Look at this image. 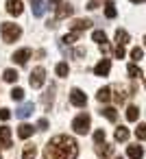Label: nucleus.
<instances>
[{"label": "nucleus", "instance_id": "f257e3e1", "mask_svg": "<svg viewBox=\"0 0 146 159\" xmlns=\"http://www.w3.org/2000/svg\"><path fill=\"white\" fill-rule=\"evenodd\" d=\"M76 157H79V144L70 135H55L44 148V159H76Z\"/></svg>", "mask_w": 146, "mask_h": 159}, {"label": "nucleus", "instance_id": "f03ea898", "mask_svg": "<svg viewBox=\"0 0 146 159\" xmlns=\"http://www.w3.org/2000/svg\"><path fill=\"white\" fill-rule=\"evenodd\" d=\"M0 33H2V39H5L7 44H11V42H16V39H20V35H22V29H20L18 24H11V22H5L2 26H0Z\"/></svg>", "mask_w": 146, "mask_h": 159}, {"label": "nucleus", "instance_id": "7ed1b4c3", "mask_svg": "<svg viewBox=\"0 0 146 159\" xmlns=\"http://www.w3.org/2000/svg\"><path fill=\"white\" fill-rule=\"evenodd\" d=\"M89 124H92V118H89L87 113H81V116H76V118L72 120V129H74V133H79V135L89 133Z\"/></svg>", "mask_w": 146, "mask_h": 159}, {"label": "nucleus", "instance_id": "20e7f679", "mask_svg": "<svg viewBox=\"0 0 146 159\" xmlns=\"http://www.w3.org/2000/svg\"><path fill=\"white\" fill-rule=\"evenodd\" d=\"M44 81H46V70H44L42 66H37V68L31 72L29 83H31V87H33V89H37V87H42V85H44Z\"/></svg>", "mask_w": 146, "mask_h": 159}, {"label": "nucleus", "instance_id": "39448f33", "mask_svg": "<svg viewBox=\"0 0 146 159\" xmlns=\"http://www.w3.org/2000/svg\"><path fill=\"white\" fill-rule=\"evenodd\" d=\"M70 102H72L74 107H85V105H87V96H85L79 87H74V89L70 92Z\"/></svg>", "mask_w": 146, "mask_h": 159}, {"label": "nucleus", "instance_id": "423d86ee", "mask_svg": "<svg viewBox=\"0 0 146 159\" xmlns=\"http://www.w3.org/2000/svg\"><path fill=\"white\" fill-rule=\"evenodd\" d=\"M109 70H111V61H109V59H103V61H98V63L94 66V74H96V76H107Z\"/></svg>", "mask_w": 146, "mask_h": 159}, {"label": "nucleus", "instance_id": "0eeeda50", "mask_svg": "<svg viewBox=\"0 0 146 159\" xmlns=\"http://www.w3.org/2000/svg\"><path fill=\"white\" fill-rule=\"evenodd\" d=\"M0 146L11 148V129L9 126H0Z\"/></svg>", "mask_w": 146, "mask_h": 159}, {"label": "nucleus", "instance_id": "6e6552de", "mask_svg": "<svg viewBox=\"0 0 146 159\" xmlns=\"http://www.w3.org/2000/svg\"><path fill=\"white\" fill-rule=\"evenodd\" d=\"M33 111H35V105H33V102H24L22 107H18V109H16V116H18L20 120H24V118H29Z\"/></svg>", "mask_w": 146, "mask_h": 159}, {"label": "nucleus", "instance_id": "1a4fd4ad", "mask_svg": "<svg viewBox=\"0 0 146 159\" xmlns=\"http://www.w3.org/2000/svg\"><path fill=\"white\" fill-rule=\"evenodd\" d=\"M22 11H24L22 0H7V13H11V16H20Z\"/></svg>", "mask_w": 146, "mask_h": 159}, {"label": "nucleus", "instance_id": "9d476101", "mask_svg": "<svg viewBox=\"0 0 146 159\" xmlns=\"http://www.w3.org/2000/svg\"><path fill=\"white\" fill-rule=\"evenodd\" d=\"M29 59H31V50H29V48H22V50H16V52H13V61L20 63V66H24Z\"/></svg>", "mask_w": 146, "mask_h": 159}, {"label": "nucleus", "instance_id": "9b49d317", "mask_svg": "<svg viewBox=\"0 0 146 159\" xmlns=\"http://www.w3.org/2000/svg\"><path fill=\"white\" fill-rule=\"evenodd\" d=\"M94 150H96V155H98V157H103V159L113 155V146H111V144H105V142H103V144H96V148H94Z\"/></svg>", "mask_w": 146, "mask_h": 159}, {"label": "nucleus", "instance_id": "f8f14e48", "mask_svg": "<svg viewBox=\"0 0 146 159\" xmlns=\"http://www.w3.org/2000/svg\"><path fill=\"white\" fill-rule=\"evenodd\" d=\"M72 13H74V7L72 5H59L55 16H57V20H63V18H70Z\"/></svg>", "mask_w": 146, "mask_h": 159}, {"label": "nucleus", "instance_id": "ddd939ff", "mask_svg": "<svg viewBox=\"0 0 146 159\" xmlns=\"http://www.w3.org/2000/svg\"><path fill=\"white\" fill-rule=\"evenodd\" d=\"M31 9H33V16L35 18H42L46 7H44V0H31Z\"/></svg>", "mask_w": 146, "mask_h": 159}, {"label": "nucleus", "instance_id": "4468645a", "mask_svg": "<svg viewBox=\"0 0 146 159\" xmlns=\"http://www.w3.org/2000/svg\"><path fill=\"white\" fill-rule=\"evenodd\" d=\"M70 26H72V33H81V31L89 29V26H92V22H89V20H74Z\"/></svg>", "mask_w": 146, "mask_h": 159}, {"label": "nucleus", "instance_id": "2eb2a0df", "mask_svg": "<svg viewBox=\"0 0 146 159\" xmlns=\"http://www.w3.org/2000/svg\"><path fill=\"white\" fill-rule=\"evenodd\" d=\"M52 100H55V87H48V89L42 94V105L48 109V107L52 105Z\"/></svg>", "mask_w": 146, "mask_h": 159}, {"label": "nucleus", "instance_id": "dca6fc26", "mask_svg": "<svg viewBox=\"0 0 146 159\" xmlns=\"http://www.w3.org/2000/svg\"><path fill=\"white\" fill-rule=\"evenodd\" d=\"M116 44L122 46V48L129 44V33H126L124 29H118V31H116Z\"/></svg>", "mask_w": 146, "mask_h": 159}, {"label": "nucleus", "instance_id": "f3484780", "mask_svg": "<svg viewBox=\"0 0 146 159\" xmlns=\"http://www.w3.org/2000/svg\"><path fill=\"white\" fill-rule=\"evenodd\" d=\"M33 131H35V129H33V126H31V124H26V122H24V124H20V126H18V135H20V137H22V139H29V137H31V135H33Z\"/></svg>", "mask_w": 146, "mask_h": 159}, {"label": "nucleus", "instance_id": "a211bd4d", "mask_svg": "<svg viewBox=\"0 0 146 159\" xmlns=\"http://www.w3.org/2000/svg\"><path fill=\"white\" fill-rule=\"evenodd\" d=\"M96 98H98V102H107V100H111V87H100L98 94H96Z\"/></svg>", "mask_w": 146, "mask_h": 159}, {"label": "nucleus", "instance_id": "6ab92c4d", "mask_svg": "<svg viewBox=\"0 0 146 159\" xmlns=\"http://www.w3.org/2000/svg\"><path fill=\"white\" fill-rule=\"evenodd\" d=\"M113 137H116V142H126L129 139V129L126 126H118L116 133H113Z\"/></svg>", "mask_w": 146, "mask_h": 159}, {"label": "nucleus", "instance_id": "aec40b11", "mask_svg": "<svg viewBox=\"0 0 146 159\" xmlns=\"http://www.w3.org/2000/svg\"><path fill=\"white\" fill-rule=\"evenodd\" d=\"M55 72H57V76H61V79H66V76L70 74V66H68L66 61H61V63H57V68H55Z\"/></svg>", "mask_w": 146, "mask_h": 159}, {"label": "nucleus", "instance_id": "412c9836", "mask_svg": "<svg viewBox=\"0 0 146 159\" xmlns=\"http://www.w3.org/2000/svg\"><path fill=\"white\" fill-rule=\"evenodd\" d=\"M129 157H131V159H142V157H144V148L137 146V144H135V146H129Z\"/></svg>", "mask_w": 146, "mask_h": 159}, {"label": "nucleus", "instance_id": "4be33fe9", "mask_svg": "<svg viewBox=\"0 0 146 159\" xmlns=\"http://www.w3.org/2000/svg\"><path fill=\"white\" fill-rule=\"evenodd\" d=\"M126 72H129V76H131V79H139V76H142V68H139L137 63H129Z\"/></svg>", "mask_w": 146, "mask_h": 159}, {"label": "nucleus", "instance_id": "5701e85b", "mask_svg": "<svg viewBox=\"0 0 146 159\" xmlns=\"http://www.w3.org/2000/svg\"><path fill=\"white\" fill-rule=\"evenodd\" d=\"M18 76H20V74H18V72H16V70H11V68H9V70H5V72H2V79H5V81H7V83H16V81H18Z\"/></svg>", "mask_w": 146, "mask_h": 159}, {"label": "nucleus", "instance_id": "b1692460", "mask_svg": "<svg viewBox=\"0 0 146 159\" xmlns=\"http://www.w3.org/2000/svg\"><path fill=\"white\" fill-rule=\"evenodd\" d=\"M100 113H103V116H105V118H107L109 122H116V118H118V111H116L113 107H105V109H103Z\"/></svg>", "mask_w": 146, "mask_h": 159}, {"label": "nucleus", "instance_id": "393cba45", "mask_svg": "<svg viewBox=\"0 0 146 159\" xmlns=\"http://www.w3.org/2000/svg\"><path fill=\"white\" fill-rule=\"evenodd\" d=\"M137 118H139V109H137L135 105H131V107L126 109V120H129V122H135Z\"/></svg>", "mask_w": 146, "mask_h": 159}, {"label": "nucleus", "instance_id": "a878e982", "mask_svg": "<svg viewBox=\"0 0 146 159\" xmlns=\"http://www.w3.org/2000/svg\"><path fill=\"white\" fill-rule=\"evenodd\" d=\"M35 155H37V148H35L33 144H26V146H24L22 157H24V159H35Z\"/></svg>", "mask_w": 146, "mask_h": 159}, {"label": "nucleus", "instance_id": "bb28decb", "mask_svg": "<svg viewBox=\"0 0 146 159\" xmlns=\"http://www.w3.org/2000/svg\"><path fill=\"white\" fill-rule=\"evenodd\" d=\"M105 16H107V18H109V20H113V18H116V16H118V11H116V5H113V2H111V0H109V2H107V5H105Z\"/></svg>", "mask_w": 146, "mask_h": 159}, {"label": "nucleus", "instance_id": "cd10ccee", "mask_svg": "<svg viewBox=\"0 0 146 159\" xmlns=\"http://www.w3.org/2000/svg\"><path fill=\"white\" fill-rule=\"evenodd\" d=\"M92 39L100 46V44H107V35H105V31H94L92 33Z\"/></svg>", "mask_w": 146, "mask_h": 159}, {"label": "nucleus", "instance_id": "c85d7f7f", "mask_svg": "<svg viewBox=\"0 0 146 159\" xmlns=\"http://www.w3.org/2000/svg\"><path fill=\"white\" fill-rule=\"evenodd\" d=\"M11 98L20 102V100L24 98V89H22V87H13V89H11Z\"/></svg>", "mask_w": 146, "mask_h": 159}, {"label": "nucleus", "instance_id": "c756f323", "mask_svg": "<svg viewBox=\"0 0 146 159\" xmlns=\"http://www.w3.org/2000/svg\"><path fill=\"white\" fill-rule=\"evenodd\" d=\"M135 137H137V139H146V124H144V122L137 124V129H135Z\"/></svg>", "mask_w": 146, "mask_h": 159}, {"label": "nucleus", "instance_id": "7c9ffc66", "mask_svg": "<svg viewBox=\"0 0 146 159\" xmlns=\"http://www.w3.org/2000/svg\"><path fill=\"white\" fill-rule=\"evenodd\" d=\"M76 39H79V33H68V35H63L61 42H63V44H74Z\"/></svg>", "mask_w": 146, "mask_h": 159}, {"label": "nucleus", "instance_id": "2f4dec72", "mask_svg": "<svg viewBox=\"0 0 146 159\" xmlns=\"http://www.w3.org/2000/svg\"><path fill=\"white\" fill-rule=\"evenodd\" d=\"M142 57H144V50H142V48H133V50H131V59L139 61Z\"/></svg>", "mask_w": 146, "mask_h": 159}, {"label": "nucleus", "instance_id": "473e14b6", "mask_svg": "<svg viewBox=\"0 0 146 159\" xmlns=\"http://www.w3.org/2000/svg\"><path fill=\"white\" fill-rule=\"evenodd\" d=\"M94 139H96V144H103V142H105V129H98V131L94 133Z\"/></svg>", "mask_w": 146, "mask_h": 159}, {"label": "nucleus", "instance_id": "72a5a7b5", "mask_svg": "<svg viewBox=\"0 0 146 159\" xmlns=\"http://www.w3.org/2000/svg\"><path fill=\"white\" fill-rule=\"evenodd\" d=\"M46 129H48V120H46V118L37 120V131H46Z\"/></svg>", "mask_w": 146, "mask_h": 159}, {"label": "nucleus", "instance_id": "f704fd0d", "mask_svg": "<svg viewBox=\"0 0 146 159\" xmlns=\"http://www.w3.org/2000/svg\"><path fill=\"white\" fill-rule=\"evenodd\" d=\"M9 118H11V111H9V109H0V120H5V122H7Z\"/></svg>", "mask_w": 146, "mask_h": 159}, {"label": "nucleus", "instance_id": "c9c22d12", "mask_svg": "<svg viewBox=\"0 0 146 159\" xmlns=\"http://www.w3.org/2000/svg\"><path fill=\"white\" fill-rule=\"evenodd\" d=\"M98 7H100L98 0H89V2H87V9H92V11H94V9H98Z\"/></svg>", "mask_w": 146, "mask_h": 159}, {"label": "nucleus", "instance_id": "e433bc0d", "mask_svg": "<svg viewBox=\"0 0 146 159\" xmlns=\"http://www.w3.org/2000/svg\"><path fill=\"white\" fill-rule=\"evenodd\" d=\"M124 57V48L122 46H116V59H122Z\"/></svg>", "mask_w": 146, "mask_h": 159}, {"label": "nucleus", "instance_id": "4c0bfd02", "mask_svg": "<svg viewBox=\"0 0 146 159\" xmlns=\"http://www.w3.org/2000/svg\"><path fill=\"white\" fill-rule=\"evenodd\" d=\"M83 55H85L83 48H76V50H74V57H83Z\"/></svg>", "mask_w": 146, "mask_h": 159}, {"label": "nucleus", "instance_id": "58836bf2", "mask_svg": "<svg viewBox=\"0 0 146 159\" xmlns=\"http://www.w3.org/2000/svg\"><path fill=\"white\" fill-rule=\"evenodd\" d=\"M100 52H103V55L109 52V46H107V44H100Z\"/></svg>", "mask_w": 146, "mask_h": 159}, {"label": "nucleus", "instance_id": "ea45409f", "mask_svg": "<svg viewBox=\"0 0 146 159\" xmlns=\"http://www.w3.org/2000/svg\"><path fill=\"white\" fill-rule=\"evenodd\" d=\"M59 2H61V0H48V5H50V7H55V5H59Z\"/></svg>", "mask_w": 146, "mask_h": 159}, {"label": "nucleus", "instance_id": "a19ab883", "mask_svg": "<svg viewBox=\"0 0 146 159\" xmlns=\"http://www.w3.org/2000/svg\"><path fill=\"white\" fill-rule=\"evenodd\" d=\"M131 2H133V5H139V2H144V0H131Z\"/></svg>", "mask_w": 146, "mask_h": 159}, {"label": "nucleus", "instance_id": "79ce46f5", "mask_svg": "<svg viewBox=\"0 0 146 159\" xmlns=\"http://www.w3.org/2000/svg\"><path fill=\"white\" fill-rule=\"evenodd\" d=\"M144 85H146V79H144Z\"/></svg>", "mask_w": 146, "mask_h": 159}, {"label": "nucleus", "instance_id": "37998d69", "mask_svg": "<svg viewBox=\"0 0 146 159\" xmlns=\"http://www.w3.org/2000/svg\"><path fill=\"white\" fill-rule=\"evenodd\" d=\"M144 44H146V37H144Z\"/></svg>", "mask_w": 146, "mask_h": 159}, {"label": "nucleus", "instance_id": "c03bdc74", "mask_svg": "<svg viewBox=\"0 0 146 159\" xmlns=\"http://www.w3.org/2000/svg\"><path fill=\"white\" fill-rule=\"evenodd\" d=\"M0 159H2V157H0Z\"/></svg>", "mask_w": 146, "mask_h": 159}]
</instances>
